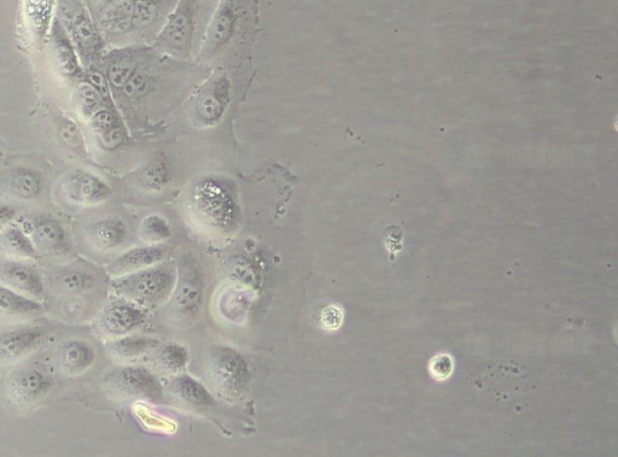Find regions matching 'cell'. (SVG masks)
I'll use <instances>...</instances> for the list:
<instances>
[{"label": "cell", "mask_w": 618, "mask_h": 457, "mask_svg": "<svg viewBox=\"0 0 618 457\" xmlns=\"http://www.w3.org/2000/svg\"><path fill=\"white\" fill-rule=\"evenodd\" d=\"M177 275V266L173 262H161L116 279L113 291L128 302L157 307L171 296L176 287Z\"/></svg>", "instance_id": "6da1fadb"}, {"label": "cell", "mask_w": 618, "mask_h": 457, "mask_svg": "<svg viewBox=\"0 0 618 457\" xmlns=\"http://www.w3.org/2000/svg\"><path fill=\"white\" fill-rule=\"evenodd\" d=\"M191 197L192 207L204 224L225 233L235 230L239 221L238 205L225 181L203 179L194 187Z\"/></svg>", "instance_id": "7a4b0ae2"}, {"label": "cell", "mask_w": 618, "mask_h": 457, "mask_svg": "<svg viewBox=\"0 0 618 457\" xmlns=\"http://www.w3.org/2000/svg\"><path fill=\"white\" fill-rule=\"evenodd\" d=\"M198 11L200 3L180 0L153 41V48L160 54L189 61L194 54Z\"/></svg>", "instance_id": "3957f363"}, {"label": "cell", "mask_w": 618, "mask_h": 457, "mask_svg": "<svg viewBox=\"0 0 618 457\" xmlns=\"http://www.w3.org/2000/svg\"><path fill=\"white\" fill-rule=\"evenodd\" d=\"M208 367L214 388L226 400L237 401L246 394L250 373L246 360L238 351L214 347L209 355Z\"/></svg>", "instance_id": "277c9868"}, {"label": "cell", "mask_w": 618, "mask_h": 457, "mask_svg": "<svg viewBox=\"0 0 618 457\" xmlns=\"http://www.w3.org/2000/svg\"><path fill=\"white\" fill-rule=\"evenodd\" d=\"M109 397L118 401L161 402L163 391L159 380L148 369L124 367L114 369L103 379Z\"/></svg>", "instance_id": "5b68a950"}, {"label": "cell", "mask_w": 618, "mask_h": 457, "mask_svg": "<svg viewBox=\"0 0 618 457\" xmlns=\"http://www.w3.org/2000/svg\"><path fill=\"white\" fill-rule=\"evenodd\" d=\"M231 81L224 73H217L204 82L192 99L190 119L197 128H212L224 119L230 103Z\"/></svg>", "instance_id": "8992f818"}, {"label": "cell", "mask_w": 618, "mask_h": 457, "mask_svg": "<svg viewBox=\"0 0 618 457\" xmlns=\"http://www.w3.org/2000/svg\"><path fill=\"white\" fill-rule=\"evenodd\" d=\"M177 283L174 287L173 312L185 322L197 318L203 301L204 281L200 266L194 257L186 255L177 266Z\"/></svg>", "instance_id": "52a82bcc"}, {"label": "cell", "mask_w": 618, "mask_h": 457, "mask_svg": "<svg viewBox=\"0 0 618 457\" xmlns=\"http://www.w3.org/2000/svg\"><path fill=\"white\" fill-rule=\"evenodd\" d=\"M236 5L230 0L220 2L209 21L197 60L211 62L229 45L237 28Z\"/></svg>", "instance_id": "ba28073f"}, {"label": "cell", "mask_w": 618, "mask_h": 457, "mask_svg": "<svg viewBox=\"0 0 618 457\" xmlns=\"http://www.w3.org/2000/svg\"><path fill=\"white\" fill-rule=\"evenodd\" d=\"M54 385V378L44 369L27 367L11 374L7 392L17 406L31 407L48 397Z\"/></svg>", "instance_id": "9c48e42d"}, {"label": "cell", "mask_w": 618, "mask_h": 457, "mask_svg": "<svg viewBox=\"0 0 618 457\" xmlns=\"http://www.w3.org/2000/svg\"><path fill=\"white\" fill-rule=\"evenodd\" d=\"M49 330L39 325H20L0 331V365L25 359L48 338Z\"/></svg>", "instance_id": "30bf717a"}, {"label": "cell", "mask_w": 618, "mask_h": 457, "mask_svg": "<svg viewBox=\"0 0 618 457\" xmlns=\"http://www.w3.org/2000/svg\"><path fill=\"white\" fill-rule=\"evenodd\" d=\"M144 321L145 314L136 304L128 301H113L98 314L96 327L102 336L118 338L137 330Z\"/></svg>", "instance_id": "8fae6325"}, {"label": "cell", "mask_w": 618, "mask_h": 457, "mask_svg": "<svg viewBox=\"0 0 618 457\" xmlns=\"http://www.w3.org/2000/svg\"><path fill=\"white\" fill-rule=\"evenodd\" d=\"M0 285L37 302L45 295L42 278L36 269L19 262L4 263L0 267Z\"/></svg>", "instance_id": "7c38bea8"}, {"label": "cell", "mask_w": 618, "mask_h": 457, "mask_svg": "<svg viewBox=\"0 0 618 457\" xmlns=\"http://www.w3.org/2000/svg\"><path fill=\"white\" fill-rule=\"evenodd\" d=\"M64 193L72 202L93 205L106 201L112 195L110 187L91 173L75 172L64 181Z\"/></svg>", "instance_id": "4fadbf2b"}, {"label": "cell", "mask_w": 618, "mask_h": 457, "mask_svg": "<svg viewBox=\"0 0 618 457\" xmlns=\"http://www.w3.org/2000/svg\"><path fill=\"white\" fill-rule=\"evenodd\" d=\"M168 251V248L162 245H148L128 250L109 266L108 272L120 278L143 271V269L159 265L166 259Z\"/></svg>", "instance_id": "5bb4252c"}, {"label": "cell", "mask_w": 618, "mask_h": 457, "mask_svg": "<svg viewBox=\"0 0 618 457\" xmlns=\"http://www.w3.org/2000/svg\"><path fill=\"white\" fill-rule=\"evenodd\" d=\"M169 2H134L132 15V29L143 34L144 37L153 35V41L165 25L167 17L176 5H169Z\"/></svg>", "instance_id": "9a60e30c"}, {"label": "cell", "mask_w": 618, "mask_h": 457, "mask_svg": "<svg viewBox=\"0 0 618 457\" xmlns=\"http://www.w3.org/2000/svg\"><path fill=\"white\" fill-rule=\"evenodd\" d=\"M43 313L39 302L17 294L9 287L0 285V319L7 321H26Z\"/></svg>", "instance_id": "2e32d148"}, {"label": "cell", "mask_w": 618, "mask_h": 457, "mask_svg": "<svg viewBox=\"0 0 618 457\" xmlns=\"http://www.w3.org/2000/svg\"><path fill=\"white\" fill-rule=\"evenodd\" d=\"M96 361V351L90 343L71 339L60 350V366L67 376H80Z\"/></svg>", "instance_id": "e0dca14e"}, {"label": "cell", "mask_w": 618, "mask_h": 457, "mask_svg": "<svg viewBox=\"0 0 618 457\" xmlns=\"http://www.w3.org/2000/svg\"><path fill=\"white\" fill-rule=\"evenodd\" d=\"M31 226V231L26 234L27 236L32 234L33 243L37 245L40 250L52 255H63L68 253V237L58 222L45 219Z\"/></svg>", "instance_id": "ac0fdd59"}, {"label": "cell", "mask_w": 618, "mask_h": 457, "mask_svg": "<svg viewBox=\"0 0 618 457\" xmlns=\"http://www.w3.org/2000/svg\"><path fill=\"white\" fill-rule=\"evenodd\" d=\"M87 237L98 250H113L125 243L127 226L124 221L116 218L98 221L89 227Z\"/></svg>", "instance_id": "d6986e66"}, {"label": "cell", "mask_w": 618, "mask_h": 457, "mask_svg": "<svg viewBox=\"0 0 618 457\" xmlns=\"http://www.w3.org/2000/svg\"><path fill=\"white\" fill-rule=\"evenodd\" d=\"M139 68L141 57L137 51H119L109 62L107 80L114 89L122 90Z\"/></svg>", "instance_id": "ffe728a7"}, {"label": "cell", "mask_w": 618, "mask_h": 457, "mask_svg": "<svg viewBox=\"0 0 618 457\" xmlns=\"http://www.w3.org/2000/svg\"><path fill=\"white\" fill-rule=\"evenodd\" d=\"M172 394L179 398L180 401L188 404V406L196 409H204L213 406V397L204 388L190 376H179L173 380L171 386Z\"/></svg>", "instance_id": "44dd1931"}, {"label": "cell", "mask_w": 618, "mask_h": 457, "mask_svg": "<svg viewBox=\"0 0 618 457\" xmlns=\"http://www.w3.org/2000/svg\"><path fill=\"white\" fill-rule=\"evenodd\" d=\"M96 285L95 274L84 268H66L57 272L54 286L58 292L67 296H78Z\"/></svg>", "instance_id": "7402d4cb"}, {"label": "cell", "mask_w": 618, "mask_h": 457, "mask_svg": "<svg viewBox=\"0 0 618 457\" xmlns=\"http://www.w3.org/2000/svg\"><path fill=\"white\" fill-rule=\"evenodd\" d=\"M157 347H159V342L154 341V339L128 336L116 339L112 344H109V351L116 359L127 361L147 354Z\"/></svg>", "instance_id": "603a6c76"}, {"label": "cell", "mask_w": 618, "mask_h": 457, "mask_svg": "<svg viewBox=\"0 0 618 457\" xmlns=\"http://www.w3.org/2000/svg\"><path fill=\"white\" fill-rule=\"evenodd\" d=\"M0 244L8 254L36 259L38 251L32 238H29L20 228H9L0 237Z\"/></svg>", "instance_id": "cb8c5ba5"}, {"label": "cell", "mask_w": 618, "mask_h": 457, "mask_svg": "<svg viewBox=\"0 0 618 457\" xmlns=\"http://www.w3.org/2000/svg\"><path fill=\"white\" fill-rule=\"evenodd\" d=\"M134 2H116L103 16V26L113 34H124L132 29Z\"/></svg>", "instance_id": "d4e9b609"}, {"label": "cell", "mask_w": 618, "mask_h": 457, "mask_svg": "<svg viewBox=\"0 0 618 457\" xmlns=\"http://www.w3.org/2000/svg\"><path fill=\"white\" fill-rule=\"evenodd\" d=\"M136 181L139 186L148 191L159 192L165 189L169 181L166 163L155 158L147 166L139 169L136 173Z\"/></svg>", "instance_id": "484cf974"}, {"label": "cell", "mask_w": 618, "mask_h": 457, "mask_svg": "<svg viewBox=\"0 0 618 457\" xmlns=\"http://www.w3.org/2000/svg\"><path fill=\"white\" fill-rule=\"evenodd\" d=\"M171 233L167 220L156 214L147 216L139 228L141 238L150 245H160L163 240L171 237Z\"/></svg>", "instance_id": "4316f807"}, {"label": "cell", "mask_w": 618, "mask_h": 457, "mask_svg": "<svg viewBox=\"0 0 618 457\" xmlns=\"http://www.w3.org/2000/svg\"><path fill=\"white\" fill-rule=\"evenodd\" d=\"M157 362L163 371L176 373L185 368L189 362V354L180 345L172 343L159 351Z\"/></svg>", "instance_id": "83f0119b"}, {"label": "cell", "mask_w": 618, "mask_h": 457, "mask_svg": "<svg viewBox=\"0 0 618 457\" xmlns=\"http://www.w3.org/2000/svg\"><path fill=\"white\" fill-rule=\"evenodd\" d=\"M73 33L78 43L87 51L96 50L99 45V35L89 16L77 14L74 16Z\"/></svg>", "instance_id": "f1b7e54d"}, {"label": "cell", "mask_w": 618, "mask_h": 457, "mask_svg": "<svg viewBox=\"0 0 618 457\" xmlns=\"http://www.w3.org/2000/svg\"><path fill=\"white\" fill-rule=\"evenodd\" d=\"M102 101L103 98L101 95H99L95 87L90 85L89 82H83V84L79 86L78 105L81 114H83L86 119H91L99 110H102Z\"/></svg>", "instance_id": "f546056e"}, {"label": "cell", "mask_w": 618, "mask_h": 457, "mask_svg": "<svg viewBox=\"0 0 618 457\" xmlns=\"http://www.w3.org/2000/svg\"><path fill=\"white\" fill-rule=\"evenodd\" d=\"M55 54L63 73L73 75L78 72L77 56L69 41L61 33L56 34Z\"/></svg>", "instance_id": "4dcf8cb0"}, {"label": "cell", "mask_w": 618, "mask_h": 457, "mask_svg": "<svg viewBox=\"0 0 618 457\" xmlns=\"http://www.w3.org/2000/svg\"><path fill=\"white\" fill-rule=\"evenodd\" d=\"M11 186L17 196L34 198L40 192V179L31 171H19L14 175Z\"/></svg>", "instance_id": "1f68e13d"}, {"label": "cell", "mask_w": 618, "mask_h": 457, "mask_svg": "<svg viewBox=\"0 0 618 457\" xmlns=\"http://www.w3.org/2000/svg\"><path fill=\"white\" fill-rule=\"evenodd\" d=\"M118 126H120L118 117L109 110H99L90 120L91 130L101 137L106 136Z\"/></svg>", "instance_id": "d6a6232c"}, {"label": "cell", "mask_w": 618, "mask_h": 457, "mask_svg": "<svg viewBox=\"0 0 618 457\" xmlns=\"http://www.w3.org/2000/svg\"><path fill=\"white\" fill-rule=\"evenodd\" d=\"M150 75L147 70L139 68L130 81L127 82L122 92L130 99L141 98L149 87Z\"/></svg>", "instance_id": "836d02e7"}, {"label": "cell", "mask_w": 618, "mask_h": 457, "mask_svg": "<svg viewBox=\"0 0 618 457\" xmlns=\"http://www.w3.org/2000/svg\"><path fill=\"white\" fill-rule=\"evenodd\" d=\"M429 371L431 376L439 382L446 380L452 376L454 371V362L450 355L441 354L434 357L430 362Z\"/></svg>", "instance_id": "e575fe53"}, {"label": "cell", "mask_w": 618, "mask_h": 457, "mask_svg": "<svg viewBox=\"0 0 618 457\" xmlns=\"http://www.w3.org/2000/svg\"><path fill=\"white\" fill-rule=\"evenodd\" d=\"M60 136L69 148L74 150L84 148L83 136H81L79 128L73 122L68 121L64 123L60 130Z\"/></svg>", "instance_id": "d590c367"}, {"label": "cell", "mask_w": 618, "mask_h": 457, "mask_svg": "<svg viewBox=\"0 0 618 457\" xmlns=\"http://www.w3.org/2000/svg\"><path fill=\"white\" fill-rule=\"evenodd\" d=\"M343 322V312L340 307H326L320 315V324L325 331H335L340 328Z\"/></svg>", "instance_id": "8d00e7d4"}, {"label": "cell", "mask_w": 618, "mask_h": 457, "mask_svg": "<svg viewBox=\"0 0 618 457\" xmlns=\"http://www.w3.org/2000/svg\"><path fill=\"white\" fill-rule=\"evenodd\" d=\"M401 240L402 231L399 227H389L386 231V234H384V243H386V246L389 250L390 260H394L395 255H398L399 251L402 249Z\"/></svg>", "instance_id": "74e56055"}, {"label": "cell", "mask_w": 618, "mask_h": 457, "mask_svg": "<svg viewBox=\"0 0 618 457\" xmlns=\"http://www.w3.org/2000/svg\"><path fill=\"white\" fill-rule=\"evenodd\" d=\"M125 139V131L124 128L120 126L114 128L112 132L106 134V136L101 137V142L104 148L107 149H116L118 146L124 142Z\"/></svg>", "instance_id": "f35d334b"}, {"label": "cell", "mask_w": 618, "mask_h": 457, "mask_svg": "<svg viewBox=\"0 0 618 457\" xmlns=\"http://www.w3.org/2000/svg\"><path fill=\"white\" fill-rule=\"evenodd\" d=\"M89 84L95 87L103 99H109V82L102 73L92 72L89 75Z\"/></svg>", "instance_id": "ab89813d"}, {"label": "cell", "mask_w": 618, "mask_h": 457, "mask_svg": "<svg viewBox=\"0 0 618 457\" xmlns=\"http://www.w3.org/2000/svg\"><path fill=\"white\" fill-rule=\"evenodd\" d=\"M15 210L10 205L0 204V231L14 219Z\"/></svg>", "instance_id": "60d3db41"}]
</instances>
